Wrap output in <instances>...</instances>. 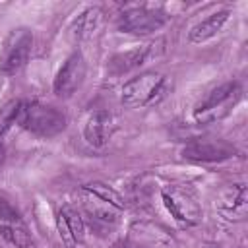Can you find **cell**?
I'll list each match as a JSON object with an SVG mask.
<instances>
[{"label": "cell", "instance_id": "277c9868", "mask_svg": "<svg viewBox=\"0 0 248 248\" xmlns=\"http://www.w3.org/2000/svg\"><path fill=\"white\" fill-rule=\"evenodd\" d=\"M169 21V16L159 8L149 6H132L124 10L118 17V27L124 33L132 35H147L159 31Z\"/></svg>", "mask_w": 248, "mask_h": 248}, {"label": "cell", "instance_id": "ffe728a7", "mask_svg": "<svg viewBox=\"0 0 248 248\" xmlns=\"http://www.w3.org/2000/svg\"><path fill=\"white\" fill-rule=\"evenodd\" d=\"M0 223L2 225H17V223H21L19 211L6 198H0Z\"/></svg>", "mask_w": 248, "mask_h": 248}, {"label": "cell", "instance_id": "4fadbf2b", "mask_svg": "<svg viewBox=\"0 0 248 248\" xmlns=\"http://www.w3.org/2000/svg\"><path fill=\"white\" fill-rule=\"evenodd\" d=\"M229 16H231V14H229L227 10H223V12H215V14H211L209 17L202 19L198 25L192 27V31H190V41H192V43H203V41L211 39L213 35H217V33L221 31V27H223L225 21L229 19Z\"/></svg>", "mask_w": 248, "mask_h": 248}, {"label": "cell", "instance_id": "5b68a950", "mask_svg": "<svg viewBox=\"0 0 248 248\" xmlns=\"http://www.w3.org/2000/svg\"><path fill=\"white\" fill-rule=\"evenodd\" d=\"M33 48V35L29 29H14L4 41L0 52V72L16 74L25 66Z\"/></svg>", "mask_w": 248, "mask_h": 248}, {"label": "cell", "instance_id": "8fae6325", "mask_svg": "<svg viewBox=\"0 0 248 248\" xmlns=\"http://www.w3.org/2000/svg\"><path fill=\"white\" fill-rule=\"evenodd\" d=\"M161 43V41H159ZM157 43V45H159ZM155 43L151 45H143V46H138L134 50H128V52H122V54H116L112 60H110V72L112 74H124V72H130V70H136L140 66H143L145 62H149L151 58L157 56V46Z\"/></svg>", "mask_w": 248, "mask_h": 248}, {"label": "cell", "instance_id": "ba28073f", "mask_svg": "<svg viewBox=\"0 0 248 248\" xmlns=\"http://www.w3.org/2000/svg\"><path fill=\"white\" fill-rule=\"evenodd\" d=\"M234 155V147L225 140L205 138V140H194L182 149V157L198 163H217L231 159Z\"/></svg>", "mask_w": 248, "mask_h": 248}, {"label": "cell", "instance_id": "e0dca14e", "mask_svg": "<svg viewBox=\"0 0 248 248\" xmlns=\"http://www.w3.org/2000/svg\"><path fill=\"white\" fill-rule=\"evenodd\" d=\"M83 188H85V190H89L91 194L99 196L101 200H105V202L112 203V205H114V207H118V209H122V207H124V200H122V196H120L116 190H112L110 186L103 184V182H91V184H85Z\"/></svg>", "mask_w": 248, "mask_h": 248}, {"label": "cell", "instance_id": "6da1fadb", "mask_svg": "<svg viewBox=\"0 0 248 248\" xmlns=\"http://www.w3.org/2000/svg\"><path fill=\"white\" fill-rule=\"evenodd\" d=\"M17 122L39 138H52L66 128V116L56 107L43 103H19Z\"/></svg>", "mask_w": 248, "mask_h": 248}, {"label": "cell", "instance_id": "52a82bcc", "mask_svg": "<svg viewBox=\"0 0 248 248\" xmlns=\"http://www.w3.org/2000/svg\"><path fill=\"white\" fill-rule=\"evenodd\" d=\"M81 215H85L91 223V227L95 229H110L120 215V209L114 207L112 203L101 200L99 196L91 194L89 190L81 188L79 192V209Z\"/></svg>", "mask_w": 248, "mask_h": 248}, {"label": "cell", "instance_id": "5bb4252c", "mask_svg": "<svg viewBox=\"0 0 248 248\" xmlns=\"http://www.w3.org/2000/svg\"><path fill=\"white\" fill-rule=\"evenodd\" d=\"M130 242H134V244H138L141 248H145V244L147 246H159L163 242H169V236L165 234L163 229H157L153 225L141 223V225H136L132 229V240Z\"/></svg>", "mask_w": 248, "mask_h": 248}, {"label": "cell", "instance_id": "44dd1931", "mask_svg": "<svg viewBox=\"0 0 248 248\" xmlns=\"http://www.w3.org/2000/svg\"><path fill=\"white\" fill-rule=\"evenodd\" d=\"M112 248H141V246H138V244H134V242L126 240V242H116Z\"/></svg>", "mask_w": 248, "mask_h": 248}, {"label": "cell", "instance_id": "7a4b0ae2", "mask_svg": "<svg viewBox=\"0 0 248 248\" xmlns=\"http://www.w3.org/2000/svg\"><path fill=\"white\" fill-rule=\"evenodd\" d=\"M240 85L236 81H227L215 89H211L196 107L194 118L198 124H213L221 118H225L232 107L240 99Z\"/></svg>", "mask_w": 248, "mask_h": 248}, {"label": "cell", "instance_id": "9c48e42d", "mask_svg": "<svg viewBox=\"0 0 248 248\" xmlns=\"http://www.w3.org/2000/svg\"><path fill=\"white\" fill-rule=\"evenodd\" d=\"M83 78H85V60L79 52H76L58 70V74L54 78V93L58 97L74 95L79 89V85L83 83Z\"/></svg>", "mask_w": 248, "mask_h": 248}, {"label": "cell", "instance_id": "9a60e30c", "mask_svg": "<svg viewBox=\"0 0 248 248\" xmlns=\"http://www.w3.org/2000/svg\"><path fill=\"white\" fill-rule=\"evenodd\" d=\"M99 21H101V10H99V8H89V10H85V12L74 21V27H72L74 37H76L78 41L89 39V37L95 33Z\"/></svg>", "mask_w": 248, "mask_h": 248}, {"label": "cell", "instance_id": "7402d4cb", "mask_svg": "<svg viewBox=\"0 0 248 248\" xmlns=\"http://www.w3.org/2000/svg\"><path fill=\"white\" fill-rule=\"evenodd\" d=\"M4 155H6V151H4V147L0 145V165L4 163Z\"/></svg>", "mask_w": 248, "mask_h": 248}, {"label": "cell", "instance_id": "ac0fdd59", "mask_svg": "<svg viewBox=\"0 0 248 248\" xmlns=\"http://www.w3.org/2000/svg\"><path fill=\"white\" fill-rule=\"evenodd\" d=\"M17 110H19V101H10L0 108V138L10 130L12 124L17 122Z\"/></svg>", "mask_w": 248, "mask_h": 248}, {"label": "cell", "instance_id": "7c38bea8", "mask_svg": "<svg viewBox=\"0 0 248 248\" xmlns=\"http://www.w3.org/2000/svg\"><path fill=\"white\" fill-rule=\"evenodd\" d=\"M221 211L229 219H244L248 211V196H246V186L244 184H232L219 202Z\"/></svg>", "mask_w": 248, "mask_h": 248}, {"label": "cell", "instance_id": "8992f818", "mask_svg": "<svg viewBox=\"0 0 248 248\" xmlns=\"http://www.w3.org/2000/svg\"><path fill=\"white\" fill-rule=\"evenodd\" d=\"M165 78L157 72H143L122 85V103L126 107H143L161 93Z\"/></svg>", "mask_w": 248, "mask_h": 248}, {"label": "cell", "instance_id": "d6986e66", "mask_svg": "<svg viewBox=\"0 0 248 248\" xmlns=\"http://www.w3.org/2000/svg\"><path fill=\"white\" fill-rule=\"evenodd\" d=\"M62 213H64V217H66V221L72 229V234H74L76 242H81L83 240V229H85L81 213L78 209H72V207H62Z\"/></svg>", "mask_w": 248, "mask_h": 248}, {"label": "cell", "instance_id": "2e32d148", "mask_svg": "<svg viewBox=\"0 0 248 248\" xmlns=\"http://www.w3.org/2000/svg\"><path fill=\"white\" fill-rule=\"evenodd\" d=\"M0 234L10 244H14L17 248H35V240L27 232V229L23 227V223H17V225H2L0 227Z\"/></svg>", "mask_w": 248, "mask_h": 248}, {"label": "cell", "instance_id": "3957f363", "mask_svg": "<svg viewBox=\"0 0 248 248\" xmlns=\"http://www.w3.org/2000/svg\"><path fill=\"white\" fill-rule=\"evenodd\" d=\"M161 198L169 213L184 227H192L202 219L200 203L194 192L180 184H169L161 190Z\"/></svg>", "mask_w": 248, "mask_h": 248}, {"label": "cell", "instance_id": "30bf717a", "mask_svg": "<svg viewBox=\"0 0 248 248\" xmlns=\"http://www.w3.org/2000/svg\"><path fill=\"white\" fill-rule=\"evenodd\" d=\"M112 130H114L112 116H110L107 110H97V112H93V114L87 118L85 128H83V136H85V140H87L89 145H93V147H103V145H107V141L110 140Z\"/></svg>", "mask_w": 248, "mask_h": 248}]
</instances>
